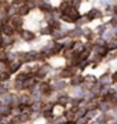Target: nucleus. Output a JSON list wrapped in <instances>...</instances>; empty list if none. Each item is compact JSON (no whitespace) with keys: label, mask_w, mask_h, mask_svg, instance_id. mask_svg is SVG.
<instances>
[{"label":"nucleus","mask_w":117,"mask_h":124,"mask_svg":"<svg viewBox=\"0 0 117 124\" xmlns=\"http://www.w3.org/2000/svg\"><path fill=\"white\" fill-rule=\"evenodd\" d=\"M77 69L79 68L77 66H66L63 68V69H61L59 70V77L61 79H72L74 75H77Z\"/></svg>","instance_id":"f257e3e1"},{"label":"nucleus","mask_w":117,"mask_h":124,"mask_svg":"<svg viewBox=\"0 0 117 124\" xmlns=\"http://www.w3.org/2000/svg\"><path fill=\"white\" fill-rule=\"evenodd\" d=\"M10 25H11L17 32H21L22 31V26H23V18L21 17V15H14V17H11V19H10Z\"/></svg>","instance_id":"f03ea898"},{"label":"nucleus","mask_w":117,"mask_h":124,"mask_svg":"<svg viewBox=\"0 0 117 124\" xmlns=\"http://www.w3.org/2000/svg\"><path fill=\"white\" fill-rule=\"evenodd\" d=\"M37 7H39V10H40L41 13H44V14H50L54 11V6L50 4L48 1H43V0L37 1Z\"/></svg>","instance_id":"7ed1b4c3"},{"label":"nucleus","mask_w":117,"mask_h":124,"mask_svg":"<svg viewBox=\"0 0 117 124\" xmlns=\"http://www.w3.org/2000/svg\"><path fill=\"white\" fill-rule=\"evenodd\" d=\"M52 68H51V65H48V63H44V65H41L40 68H39V70H37V73H36V77L37 80L39 79H44L45 76L50 73V70H51Z\"/></svg>","instance_id":"20e7f679"},{"label":"nucleus","mask_w":117,"mask_h":124,"mask_svg":"<svg viewBox=\"0 0 117 124\" xmlns=\"http://www.w3.org/2000/svg\"><path fill=\"white\" fill-rule=\"evenodd\" d=\"M19 36H21V39L23 40V41H33V40L36 39V35L33 33L32 31H28V29H22L21 32H18Z\"/></svg>","instance_id":"39448f33"},{"label":"nucleus","mask_w":117,"mask_h":124,"mask_svg":"<svg viewBox=\"0 0 117 124\" xmlns=\"http://www.w3.org/2000/svg\"><path fill=\"white\" fill-rule=\"evenodd\" d=\"M51 85H52V90H55V91H63V90L66 88L68 83L63 79H58V80H52Z\"/></svg>","instance_id":"423d86ee"},{"label":"nucleus","mask_w":117,"mask_h":124,"mask_svg":"<svg viewBox=\"0 0 117 124\" xmlns=\"http://www.w3.org/2000/svg\"><path fill=\"white\" fill-rule=\"evenodd\" d=\"M1 33H3L4 36H7V37H14V36L17 35L18 32L15 31V29H14L10 23H4V25H3V28H1Z\"/></svg>","instance_id":"0eeeda50"},{"label":"nucleus","mask_w":117,"mask_h":124,"mask_svg":"<svg viewBox=\"0 0 117 124\" xmlns=\"http://www.w3.org/2000/svg\"><path fill=\"white\" fill-rule=\"evenodd\" d=\"M39 84L36 77H28L25 81L22 83V90H32L33 87H36Z\"/></svg>","instance_id":"6e6552de"},{"label":"nucleus","mask_w":117,"mask_h":124,"mask_svg":"<svg viewBox=\"0 0 117 124\" xmlns=\"http://www.w3.org/2000/svg\"><path fill=\"white\" fill-rule=\"evenodd\" d=\"M86 15H87V18H88V21L91 22V21H94V19H96V18L102 17V11L98 10V8H91Z\"/></svg>","instance_id":"1a4fd4ad"},{"label":"nucleus","mask_w":117,"mask_h":124,"mask_svg":"<svg viewBox=\"0 0 117 124\" xmlns=\"http://www.w3.org/2000/svg\"><path fill=\"white\" fill-rule=\"evenodd\" d=\"M22 68V62H19V61H14V62H10V65H8V73L10 75H14V73H17V72L19 70Z\"/></svg>","instance_id":"9d476101"},{"label":"nucleus","mask_w":117,"mask_h":124,"mask_svg":"<svg viewBox=\"0 0 117 124\" xmlns=\"http://www.w3.org/2000/svg\"><path fill=\"white\" fill-rule=\"evenodd\" d=\"M68 37L70 40H74L76 37H83V29L76 26L74 29H72V31L68 32Z\"/></svg>","instance_id":"9b49d317"},{"label":"nucleus","mask_w":117,"mask_h":124,"mask_svg":"<svg viewBox=\"0 0 117 124\" xmlns=\"http://www.w3.org/2000/svg\"><path fill=\"white\" fill-rule=\"evenodd\" d=\"M36 55H37V51H28V53H25V58H23L22 63L36 62Z\"/></svg>","instance_id":"f8f14e48"},{"label":"nucleus","mask_w":117,"mask_h":124,"mask_svg":"<svg viewBox=\"0 0 117 124\" xmlns=\"http://www.w3.org/2000/svg\"><path fill=\"white\" fill-rule=\"evenodd\" d=\"M52 39H54V41H59L61 39H63V37H66L68 36V32H63L62 28L61 29H55L54 33H52Z\"/></svg>","instance_id":"ddd939ff"},{"label":"nucleus","mask_w":117,"mask_h":124,"mask_svg":"<svg viewBox=\"0 0 117 124\" xmlns=\"http://www.w3.org/2000/svg\"><path fill=\"white\" fill-rule=\"evenodd\" d=\"M69 101H70V97L66 95V94H62V95H59L57 98V105H59V106H66L69 103Z\"/></svg>","instance_id":"4468645a"},{"label":"nucleus","mask_w":117,"mask_h":124,"mask_svg":"<svg viewBox=\"0 0 117 124\" xmlns=\"http://www.w3.org/2000/svg\"><path fill=\"white\" fill-rule=\"evenodd\" d=\"M83 83H84V76H81V75H74L72 77V80H70V84H72L73 87L81 85Z\"/></svg>","instance_id":"2eb2a0df"},{"label":"nucleus","mask_w":117,"mask_h":124,"mask_svg":"<svg viewBox=\"0 0 117 124\" xmlns=\"http://www.w3.org/2000/svg\"><path fill=\"white\" fill-rule=\"evenodd\" d=\"M19 99H21V105H25V106H29L32 102V98H30V94H26V93H22L19 95Z\"/></svg>","instance_id":"dca6fc26"},{"label":"nucleus","mask_w":117,"mask_h":124,"mask_svg":"<svg viewBox=\"0 0 117 124\" xmlns=\"http://www.w3.org/2000/svg\"><path fill=\"white\" fill-rule=\"evenodd\" d=\"M98 109L102 112V113H106V112H109L110 109H112V103L108 102V101H102V102H99Z\"/></svg>","instance_id":"f3484780"},{"label":"nucleus","mask_w":117,"mask_h":124,"mask_svg":"<svg viewBox=\"0 0 117 124\" xmlns=\"http://www.w3.org/2000/svg\"><path fill=\"white\" fill-rule=\"evenodd\" d=\"M86 50V44L83 41H74V46H73V51L76 54H81Z\"/></svg>","instance_id":"a211bd4d"},{"label":"nucleus","mask_w":117,"mask_h":124,"mask_svg":"<svg viewBox=\"0 0 117 124\" xmlns=\"http://www.w3.org/2000/svg\"><path fill=\"white\" fill-rule=\"evenodd\" d=\"M10 106H11V109L21 106V99H19V95H17V94H13V95H11V103H10Z\"/></svg>","instance_id":"6ab92c4d"},{"label":"nucleus","mask_w":117,"mask_h":124,"mask_svg":"<svg viewBox=\"0 0 117 124\" xmlns=\"http://www.w3.org/2000/svg\"><path fill=\"white\" fill-rule=\"evenodd\" d=\"M98 83H99L101 85H108L109 83H110V75H109L108 72H106V73H103V75L99 77Z\"/></svg>","instance_id":"aec40b11"},{"label":"nucleus","mask_w":117,"mask_h":124,"mask_svg":"<svg viewBox=\"0 0 117 124\" xmlns=\"http://www.w3.org/2000/svg\"><path fill=\"white\" fill-rule=\"evenodd\" d=\"M83 37H86L88 41H92L95 37V32L91 29H83Z\"/></svg>","instance_id":"412c9836"},{"label":"nucleus","mask_w":117,"mask_h":124,"mask_svg":"<svg viewBox=\"0 0 117 124\" xmlns=\"http://www.w3.org/2000/svg\"><path fill=\"white\" fill-rule=\"evenodd\" d=\"M28 77H30L28 73H25V72H19V73H17V76H15V80H14V81H17V83H21V84H22V83L28 79Z\"/></svg>","instance_id":"4be33fe9"},{"label":"nucleus","mask_w":117,"mask_h":124,"mask_svg":"<svg viewBox=\"0 0 117 124\" xmlns=\"http://www.w3.org/2000/svg\"><path fill=\"white\" fill-rule=\"evenodd\" d=\"M69 7H70V1H69V0H63L62 3L59 4V7H58V11H59L61 14H62V13H65V11H66V10H68Z\"/></svg>","instance_id":"5701e85b"},{"label":"nucleus","mask_w":117,"mask_h":124,"mask_svg":"<svg viewBox=\"0 0 117 124\" xmlns=\"http://www.w3.org/2000/svg\"><path fill=\"white\" fill-rule=\"evenodd\" d=\"M88 22H90V21H88L87 15H81V17L76 21V26H77V28H81L83 25H86V23H88Z\"/></svg>","instance_id":"b1692460"},{"label":"nucleus","mask_w":117,"mask_h":124,"mask_svg":"<svg viewBox=\"0 0 117 124\" xmlns=\"http://www.w3.org/2000/svg\"><path fill=\"white\" fill-rule=\"evenodd\" d=\"M26 4V0H13L11 1V7H14V8H21L22 6Z\"/></svg>","instance_id":"393cba45"},{"label":"nucleus","mask_w":117,"mask_h":124,"mask_svg":"<svg viewBox=\"0 0 117 124\" xmlns=\"http://www.w3.org/2000/svg\"><path fill=\"white\" fill-rule=\"evenodd\" d=\"M41 117H44L45 120H51L55 117V115H54V110H45V112H41Z\"/></svg>","instance_id":"a878e982"},{"label":"nucleus","mask_w":117,"mask_h":124,"mask_svg":"<svg viewBox=\"0 0 117 124\" xmlns=\"http://www.w3.org/2000/svg\"><path fill=\"white\" fill-rule=\"evenodd\" d=\"M40 33H41L43 36L52 35V33H54V29L50 26V25H47V26H44V28H41V29H40Z\"/></svg>","instance_id":"bb28decb"},{"label":"nucleus","mask_w":117,"mask_h":124,"mask_svg":"<svg viewBox=\"0 0 117 124\" xmlns=\"http://www.w3.org/2000/svg\"><path fill=\"white\" fill-rule=\"evenodd\" d=\"M29 13H30V8H29L26 4L22 6L21 8H18V15H21V17H23V15H28Z\"/></svg>","instance_id":"cd10ccee"},{"label":"nucleus","mask_w":117,"mask_h":124,"mask_svg":"<svg viewBox=\"0 0 117 124\" xmlns=\"http://www.w3.org/2000/svg\"><path fill=\"white\" fill-rule=\"evenodd\" d=\"M63 117L66 119V121H68V120H74V112H73L72 109L65 110V112H63Z\"/></svg>","instance_id":"c85d7f7f"},{"label":"nucleus","mask_w":117,"mask_h":124,"mask_svg":"<svg viewBox=\"0 0 117 124\" xmlns=\"http://www.w3.org/2000/svg\"><path fill=\"white\" fill-rule=\"evenodd\" d=\"M105 32H106V25H99V26L95 29V33H96V35H99V37H102Z\"/></svg>","instance_id":"c756f323"},{"label":"nucleus","mask_w":117,"mask_h":124,"mask_svg":"<svg viewBox=\"0 0 117 124\" xmlns=\"http://www.w3.org/2000/svg\"><path fill=\"white\" fill-rule=\"evenodd\" d=\"M45 59H47V55L43 51H39L36 55V62H45Z\"/></svg>","instance_id":"7c9ffc66"},{"label":"nucleus","mask_w":117,"mask_h":124,"mask_svg":"<svg viewBox=\"0 0 117 124\" xmlns=\"http://www.w3.org/2000/svg\"><path fill=\"white\" fill-rule=\"evenodd\" d=\"M73 46H74V40L69 39L68 41L63 43V50H73Z\"/></svg>","instance_id":"2f4dec72"},{"label":"nucleus","mask_w":117,"mask_h":124,"mask_svg":"<svg viewBox=\"0 0 117 124\" xmlns=\"http://www.w3.org/2000/svg\"><path fill=\"white\" fill-rule=\"evenodd\" d=\"M96 112H98V109H95V110H87V113H86V117L88 120H92V119H95L96 117Z\"/></svg>","instance_id":"473e14b6"},{"label":"nucleus","mask_w":117,"mask_h":124,"mask_svg":"<svg viewBox=\"0 0 117 124\" xmlns=\"http://www.w3.org/2000/svg\"><path fill=\"white\" fill-rule=\"evenodd\" d=\"M81 1H83V0H70V6L79 10V7L81 6Z\"/></svg>","instance_id":"72a5a7b5"},{"label":"nucleus","mask_w":117,"mask_h":124,"mask_svg":"<svg viewBox=\"0 0 117 124\" xmlns=\"http://www.w3.org/2000/svg\"><path fill=\"white\" fill-rule=\"evenodd\" d=\"M88 121L90 120L87 119L86 116L84 117H80V119H76V124H88Z\"/></svg>","instance_id":"f704fd0d"},{"label":"nucleus","mask_w":117,"mask_h":124,"mask_svg":"<svg viewBox=\"0 0 117 124\" xmlns=\"http://www.w3.org/2000/svg\"><path fill=\"white\" fill-rule=\"evenodd\" d=\"M110 80H112L113 83H117V70L113 72L112 75H110Z\"/></svg>","instance_id":"c9c22d12"},{"label":"nucleus","mask_w":117,"mask_h":124,"mask_svg":"<svg viewBox=\"0 0 117 124\" xmlns=\"http://www.w3.org/2000/svg\"><path fill=\"white\" fill-rule=\"evenodd\" d=\"M91 124H106V123H103L102 120H99V119H95V120L91 121Z\"/></svg>","instance_id":"e433bc0d"},{"label":"nucleus","mask_w":117,"mask_h":124,"mask_svg":"<svg viewBox=\"0 0 117 124\" xmlns=\"http://www.w3.org/2000/svg\"><path fill=\"white\" fill-rule=\"evenodd\" d=\"M65 124H76V120H68Z\"/></svg>","instance_id":"4c0bfd02"},{"label":"nucleus","mask_w":117,"mask_h":124,"mask_svg":"<svg viewBox=\"0 0 117 124\" xmlns=\"http://www.w3.org/2000/svg\"><path fill=\"white\" fill-rule=\"evenodd\" d=\"M1 28H3V23L0 22V33H1Z\"/></svg>","instance_id":"58836bf2"},{"label":"nucleus","mask_w":117,"mask_h":124,"mask_svg":"<svg viewBox=\"0 0 117 124\" xmlns=\"http://www.w3.org/2000/svg\"><path fill=\"white\" fill-rule=\"evenodd\" d=\"M116 37H117V33H116Z\"/></svg>","instance_id":"ea45409f"},{"label":"nucleus","mask_w":117,"mask_h":124,"mask_svg":"<svg viewBox=\"0 0 117 124\" xmlns=\"http://www.w3.org/2000/svg\"><path fill=\"white\" fill-rule=\"evenodd\" d=\"M25 124H28V123H25Z\"/></svg>","instance_id":"a19ab883"},{"label":"nucleus","mask_w":117,"mask_h":124,"mask_svg":"<svg viewBox=\"0 0 117 124\" xmlns=\"http://www.w3.org/2000/svg\"><path fill=\"white\" fill-rule=\"evenodd\" d=\"M0 1H1V0H0Z\"/></svg>","instance_id":"79ce46f5"}]
</instances>
